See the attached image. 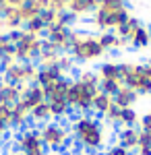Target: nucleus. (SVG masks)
Masks as SVG:
<instances>
[{
    "label": "nucleus",
    "instance_id": "1",
    "mask_svg": "<svg viewBox=\"0 0 151 155\" xmlns=\"http://www.w3.org/2000/svg\"><path fill=\"white\" fill-rule=\"evenodd\" d=\"M72 143L77 145V151L97 153L106 147V126L95 114H75L70 122Z\"/></svg>",
    "mask_w": 151,
    "mask_h": 155
},
{
    "label": "nucleus",
    "instance_id": "2",
    "mask_svg": "<svg viewBox=\"0 0 151 155\" xmlns=\"http://www.w3.org/2000/svg\"><path fill=\"white\" fill-rule=\"evenodd\" d=\"M104 54H106V50L102 48L97 35L83 33V31H75V33H72V37H70L69 56L75 60V64H85V62L99 60Z\"/></svg>",
    "mask_w": 151,
    "mask_h": 155
},
{
    "label": "nucleus",
    "instance_id": "3",
    "mask_svg": "<svg viewBox=\"0 0 151 155\" xmlns=\"http://www.w3.org/2000/svg\"><path fill=\"white\" fill-rule=\"evenodd\" d=\"M97 93H99V87L72 79L69 93H66V101H69L70 110L77 114H93V97Z\"/></svg>",
    "mask_w": 151,
    "mask_h": 155
},
{
    "label": "nucleus",
    "instance_id": "4",
    "mask_svg": "<svg viewBox=\"0 0 151 155\" xmlns=\"http://www.w3.org/2000/svg\"><path fill=\"white\" fill-rule=\"evenodd\" d=\"M42 141L46 145V149L50 153H64L72 143V134L70 128L62 122H46L39 128Z\"/></svg>",
    "mask_w": 151,
    "mask_h": 155
},
{
    "label": "nucleus",
    "instance_id": "5",
    "mask_svg": "<svg viewBox=\"0 0 151 155\" xmlns=\"http://www.w3.org/2000/svg\"><path fill=\"white\" fill-rule=\"evenodd\" d=\"M0 77H2V81L15 85V87H23L25 89L27 85L35 83L37 64H35V62H12Z\"/></svg>",
    "mask_w": 151,
    "mask_h": 155
},
{
    "label": "nucleus",
    "instance_id": "6",
    "mask_svg": "<svg viewBox=\"0 0 151 155\" xmlns=\"http://www.w3.org/2000/svg\"><path fill=\"white\" fill-rule=\"evenodd\" d=\"M42 44H44L42 37L23 31L21 39L15 44V60L17 62H35L37 64V60L42 56Z\"/></svg>",
    "mask_w": 151,
    "mask_h": 155
},
{
    "label": "nucleus",
    "instance_id": "7",
    "mask_svg": "<svg viewBox=\"0 0 151 155\" xmlns=\"http://www.w3.org/2000/svg\"><path fill=\"white\" fill-rule=\"evenodd\" d=\"M17 143H19L21 155H48V149L42 141L39 128H25L17 137Z\"/></svg>",
    "mask_w": 151,
    "mask_h": 155
},
{
    "label": "nucleus",
    "instance_id": "8",
    "mask_svg": "<svg viewBox=\"0 0 151 155\" xmlns=\"http://www.w3.org/2000/svg\"><path fill=\"white\" fill-rule=\"evenodd\" d=\"M75 33V29H70V27H64V25H50L46 29V35L44 39H48L52 46H56V48L62 52V54H69V48H70V37Z\"/></svg>",
    "mask_w": 151,
    "mask_h": 155
},
{
    "label": "nucleus",
    "instance_id": "9",
    "mask_svg": "<svg viewBox=\"0 0 151 155\" xmlns=\"http://www.w3.org/2000/svg\"><path fill=\"white\" fill-rule=\"evenodd\" d=\"M44 101H46V93H44V89L37 83L27 85L23 89V93H21V99H19V104H21L25 110H29V114H31V110H33L35 106L44 104Z\"/></svg>",
    "mask_w": 151,
    "mask_h": 155
},
{
    "label": "nucleus",
    "instance_id": "10",
    "mask_svg": "<svg viewBox=\"0 0 151 155\" xmlns=\"http://www.w3.org/2000/svg\"><path fill=\"white\" fill-rule=\"evenodd\" d=\"M64 74L58 68V64H52V66H37V77H35V83L39 85L42 89L50 87L52 83H56L58 79H62Z\"/></svg>",
    "mask_w": 151,
    "mask_h": 155
},
{
    "label": "nucleus",
    "instance_id": "11",
    "mask_svg": "<svg viewBox=\"0 0 151 155\" xmlns=\"http://www.w3.org/2000/svg\"><path fill=\"white\" fill-rule=\"evenodd\" d=\"M21 93H23V87H15V85H11V83H6V81L0 79V104L15 106V104H19Z\"/></svg>",
    "mask_w": 151,
    "mask_h": 155
},
{
    "label": "nucleus",
    "instance_id": "12",
    "mask_svg": "<svg viewBox=\"0 0 151 155\" xmlns=\"http://www.w3.org/2000/svg\"><path fill=\"white\" fill-rule=\"evenodd\" d=\"M97 74L102 81H120L122 83V74H120V62H102L97 66Z\"/></svg>",
    "mask_w": 151,
    "mask_h": 155
},
{
    "label": "nucleus",
    "instance_id": "13",
    "mask_svg": "<svg viewBox=\"0 0 151 155\" xmlns=\"http://www.w3.org/2000/svg\"><path fill=\"white\" fill-rule=\"evenodd\" d=\"M29 122H31V114L29 110H25L21 104H15L12 106V116H11V128H29Z\"/></svg>",
    "mask_w": 151,
    "mask_h": 155
},
{
    "label": "nucleus",
    "instance_id": "14",
    "mask_svg": "<svg viewBox=\"0 0 151 155\" xmlns=\"http://www.w3.org/2000/svg\"><path fill=\"white\" fill-rule=\"evenodd\" d=\"M139 134H141V130L137 126L135 128H122L118 132V145H122L128 151H135L137 145H139Z\"/></svg>",
    "mask_w": 151,
    "mask_h": 155
},
{
    "label": "nucleus",
    "instance_id": "15",
    "mask_svg": "<svg viewBox=\"0 0 151 155\" xmlns=\"http://www.w3.org/2000/svg\"><path fill=\"white\" fill-rule=\"evenodd\" d=\"M137 101H139V93L133 91V89H128V87H120V91L114 95V104L118 107H122V110L124 107H135Z\"/></svg>",
    "mask_w": 151,
    "mask_h": 155
},
{
    "label": "nucleus",
    "instance_id": "16",
    "mask_svg": "<svg viewBox=\"0 0 151 155\" xmlns=\"http://www.w3.org/2000/svg\"><path fill=\"white\" fill-rule=\"evenodd\" d=\"M147 46H151V31L141 25L139 29H135L133 35H130V48L143 50V48H147Z\"/></svg>",
    "mask_w": 151,
    "mask_h": 155
},
{
    "label": "nucleus",
    "instance_id": "17",
    "mask_svg": "<svg viewBox=\"0 0 151 155\" xmlns=\"http://www.w3.org/2000/svg\"><path fill=\"white\" fill-rule=\"evenodd\" d=\"M112 104H114V97H110L108 93L99 91L97 95L93 97V114H95L97 118H104L106 112L112 107Z\"/></svg>",
    "mask_w": 151,
    "mask_h": 155
},
{
    "label": "nucleus",
    "instance_id": "18",
    "mask_svg": "<svg viewBox=\"0 0 151 155\" xmlns=\"http://www.w3.org/2000/svg\"><path fill=\"white\" fill-rule=\"evenodd\" d=\"M139 120H141V116L137 114V110L135 107H124L122 112H120V126L122 128H135L137 124H139Z\"/></svg>",
    "mask_w": 151,
    "mask_h": 155
},
{
    "label": "nucleus",
    "instance_id": "19",
    "mask_svg": "<svg viewBox=\"0 0 151 155\" xmlns=\"http://www.w3.org/2000/svg\"><path fill=\"white\" fill-rule=\"evenodd\" d=\"M52 120V110H50V104L44 101V104H39V106H35L31 110V122H42V124H46Z\"/></svg>",
    "mask_w": 151,
    "mask_h": 155
},
{
    "label": "nucleus",
    "instance_id": "20",
    "mask_svg": "<svg viewBox=\"0 0 151 155\" xmlns=\"http://www.w3.org/2000/svg\"><path fill=\"white\" fill-rule=\"evenodd\" d=\"M50 104V110H52V118H64V116H69L70 112V106L66 99H52V101H48Z\"/></svg>",
    "mask_w": 151,
    "mask_h": 155
},
{
    "label": "nucleus",
    "instance_id": "21",
    "mask_svg": "<svg viewBox=\"0 0 151 155\" xmlns=\"http://www.w3.org/2000/svg\"><path fill=\"white\" fill-rule=\"evenodd\" d=\"M97 39H99V44H102V48H104L106 52H110V50H118V35H116V31H102V33L97 35Z\"/></svg>",
    "mask_w": 151,
    "mask_h": 155
},
{
    "label": "nucleus",
    "instance_id": "22",
    "mask_svg": "<svg viewBox=\"0 0 151 155\" xmlns=\"http://www.w3.org/2000/svg\"><path fill=\"white\" fill-rule=\"evenodd\" d=\"M79 23V17L75 15V12H70L69 8H64V11H58V17H56V25H64V27H75V25Z\"/></svg>",
    "mask_w": 151,
    "mask_h": 155
},
{
    "label": "nucleus",
    "instance_id": "23",
    "mask_svg": "<svg viewBox=\"0 0 151 155\" xmlns=\"http://www.w3.org/2000/svg\"><path fill=\"white\" fill-rule=\"evenodd\" d=\"M141 130V128H139ZM135 155H151V134L141 130L139 134V145L135 149Z\"/></svg>",
    "mask_w": 151,
    "mask_h": 155
},
{
    "label": "nucleus",
    "instance_id": "24",
    "mask_svg": "<svg viewBox=\"0 0 151 155\" xmlns=\"http://www.w3.org/2000/svg\"><path fill=\"white\" fill-rule=\"evenodd\" d=\"M120 87H122L120 81H102V83H99V91H104V93H108L110 97H114L118 91H120Z\"/></svg>",
    "mask_w": 151,
    "mask_h": 155
},
{
    "label": "nucleus",
    "instance_id": "25",
    "mask_svg": "<svg viewBox=\"0 0 151 155\" xmlns=\"http://www.w3.org/2000/svg\"><path fill=\"white\" fill-rule=\"evenodd\" d=\"M58 68L62 71V74H66V72H72L75 71V60L70 58L69 54H62L58 60Z\"/></svg>",
    "mask_w": 151,
    "mask_h": 155
},
{
    "label": "nucleus",
    "instance_id": "26",
    "mask_svg": "<svg viewBox=\"0 0 151 155\" xmlns=\"http://www.w3.org/2000/svg\"><path fill=\"white\" fill-rule=\"evenodd\" d=\"M120 112H122V107H118L116 104H112V107L106 112L104 120H106V122H110V124H118V122H120Z\"/></svg>",
    "mask_w": 151,
    "mask_h": 155
},
{
    "label": "nucleus",
    "instance_id": "27",
    "mask_svg": "<svg viewBox=\"0 0 151 155\" xmlns=\"http://www.w3.org/2000/svg\"><path fill=\"white\" fill-rule=\"evenodd\" d=\"M39 17H42V21L46 23V27L56 23V17H58V11H54V8H44V11H39Z\"/></svg>",
    "mask_w": 151,
    "mask_h": 155
},
{
    "label": "nucleus",
    "instance_id": "28",
    "mask_svg": "<svg viewBox=\"0 0 151 155\" xmlns=\"http://www.w3.org/2000/svg\"><path fill=\"white\" fill-rule=\"evenodd\" d=\"M104 155H133V151H128V149H124L122 145L114 143V145H110V147L104 151Z\"/></svg>",
    "mask_w": 151,
    "mask_h": 155
},
{
    "label": "nucleus",
    "instance_id": "29",
    "mask_svg": "<svg viewBox=\"0 0 151 155\" xmlns=\"http://www.w3.org/2000/svg\"><path fill=\"white\" fill-rule=\"evenodd\" d=\"M139 128H141L143 132H149V134H151V110H149V112H145V114L141 116Z\"/></svg>",
    "mask_w": 151,
    "mask_h": 155
},
{
    "label": "nucleus",
    "instance_id": "30",
    "mask_svg": "<svg viewBox=\"0 0 151 155\" xmlns=\"http://www.w3.org/2000/svg\"><path fill=\"white\" fill-rule=\"evenodd\" d=\"M11 116H12V106L0 104V118L4 120V122H8V126H11Z\"/></svg>",
    "mask_w": 151,
    "mask_h": 155
},
{
    "label": "nucleus",
    "instance_id": "31",
    "mask_svg": "<svg viewBox=\"0 0 151 155\" xmlns=\"http://www.w3.org/2000/svg\"><path fill=\"white\" fill-rule=\"evenodd\" d=\"M8 122H4V120L0 118V137H6V132H8Z\"/></svg>",
    "mask_w": 151,
    "mask_h": 155
},
{
    "label": "nucleus",
    "instance_id": "32",
    "mask_svg": "<svg viewBox=\"0 0 151 155\" xmlns=\"http://www.w3.org/2000/svg\"><path fill=\"white\" fill-rule=\"evenodd\" d=\"M23 2H25V0H6V6H15V8H19Z\"/></svg>",
    "mask_w": 151,
    "mask_h": 155
},
{
    "label": "nucleus",
    "instance_id": "33",
    "mask_svg": "<svg viewBox=\"0 0 151 155\" xmlns=\"http://www.w3.org/2000/svg\"><path fill=\"white\" fill-rule=\"evenodd\" d=\"M4 8H6V0H0V15H2Z\"/></svg>",
    "mask_w": 151,
    "mask_h": 155
},
{
    "label": "nucleus",
    "instance_id": "34",
    "mask_svg": "<svg viewBox=\"0 0 151 155\" xmlns=\"http://www.w3.org/2000/svg\"><path fill=\"white\" fill-rule=\"evenodd\" d=\"M70 155H91V153H85V151H75V153H70Z\"/></svg>",
    "mask_w": 151,
    "mask_h": 155
},
{
    "label": "nucleus",
    "instance_id": "35",
    "mask_svg": "<svg viewBox=\"0 0 151 155\" xmlns=\"http://www.w3.org/2000/svg\"><path fill=\"white\" fill-rule=\"evenodd\" d=\"M149 31H151V25H149Z\"/></svg>",
    "mask_w": 151,
    "mask_h": 155
}]
</instances>
